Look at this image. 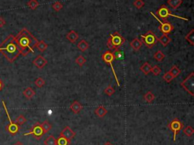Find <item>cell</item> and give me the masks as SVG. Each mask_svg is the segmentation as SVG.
<instances>
[{"instance_id":"1","label":"cell","mask_w":194,"mask_h":145,"mask_svg":"<svg viewBox=\"0 0 194 145\" xmlns=\"http://www.w3.org/2000/svg\"><path fill=\"white\" fill-rule=\"evenodd\" d=\"M15 40L21 50V54L23 56H27L30 53H34V48L39 42L26 28H23L17 33V36H15Z\"/></svg>"},{"instance_id":"2","label":"cell","mask_w":194,"mask_h":145,"mask_svg":"<svg viewBox=\"0 0 194 145\" xmlns=\"http://www.w3.org/2000/svg\"><path fill=\"white\" fill-rule=\"evenodd\" d=\"M0 53L11 63L14 62L21 55V50L16 42L15 37L10 34L0 44Z\"/></svg>"},{"instance_id":"3","label":"cell","mask_w":194,"mask_h":145,"mask_svg":"<svg viewBox=\"0 0 194 145\" xmlns=\"http://www.w3.org/2000/svg\"><path fill=\"white\" fill-rule=\"evenodd\" d=\"M125 42V39L118 31L111 33L108 39L107 46L109 49H119Z\"/></svg>"},{"instance_id":"4","label":"cell","mask_w":194,"mask_h":145,"mask_svg":"<svg viewBox=\"0 0 194 145\" xmlns=\"http://www.w3.org/2000/svg\"><path fill=\"white\" fill-rule=\"evenodd\" d=\"M141 39L142 43H144L145 46L148 48L153 47L158 41L157 37L152 30H149L146 34H142Z\"/></svg>"},{"instance_id":"5","label":"cell","mask_w":194,"mask_h":145,"mask_svg":"<svg viewBox=\"0 0 194 145\" xmlns=\"http://www.w3.org/2000/svg\"><path fill=\"white\" fill-rule=\"evenodd\" d=\"M156 14H157V16L158 18H160L162 19V21H165L166 19H167V18H169V16H171V17H174V18H177L183 19V20H185V21L188 20V19L180 17V16H177V15H175V14H173L172 13H171V11L169 10V8H168L166 6H165V5H161V6H160L159 9H158V10L156 11Z\"/></svg>"},{"instance_id":"6","label":"cell","mask_w":194,"mask_h":145,"mask_svg":"<svg viewBox=\"0 0 194 145\" xmlns=\"http://www.w3.org/2000/svg\"><path fill=\"white\" fill-rule=\"evenodd\" d=\"M180 85L184 88L187 93H190L192 96H194V73H190L186 79L181 82Z\"/></svg>"},{"instance_id":"7","label":"cell","mask_w":194,"mask_h":145,"mask_svg":"<svg viewBox=\"0 0 194 145\" xmlns=\"http://www.w3.org/2000/svg\"><path fill=\"white\" fill-rule=\"evenodd\" d=\"M150 14H151L153 16H154L155 18H156V20H157L158 22L160 23L158 29H159L160 31H161L163 34H169V33H171V32L174 29V27L173 26V25H171V24L168 22L167 20L162 21V22H161V21H160L159 19L158 18V17H156V16L155 15L153 12H150Z\"/></svg>"},{"instance_id":"8","label":"cell","mask_w":194,"mask_h":145,"mask_svg":"<svg viewBox=\"0 0 194 145\" xmlns=\"http://www.w3.org/2000/svg\"><path fill=\"white\" fill-rule=\"evenodd\" d=\"M184 128V123L178 119H174L169 124V128L174 132V141H176V136Z\"/></svg>"},{"instance_id":"9","label":"cell","mask_w":194,"mask_h":145,"mask_svg":"<svg viewBox=\"0 0 194 145\" xmlns=\"http://www.w3.org/2000/svg\"><path fill=\"white\" fill-rule=\"evenodd\" d=\"M102 59H103V60L106 63L109 64V65H110V66H111V70H112L113 74H114V78H115L116 81H117V84L118 85L119 87H120L119 80H118V78L117 75H116V73H115V71H114V67H113V65H112L113 61L114 60V56H113L112 53H111V51H109V50L106 51V52H105L104 53H103V56H102Z\"/></svg>"},{"instance_id":"10","label":"cell","mask_w":194,"mask_h":145,"mask_svg":"<svg viewBox=\"0 0 194 145\" xmlns=\"http://www.w3.org/2000/svg\"><path fill=\"white\" fill-rule=\"evenodd\" d=\"M32 135L34 138H36L37 139H40L41 137L44 135V131H43V128L41 126V124L37 122L33 126L32 129L30 131L27 132V133L24 134V135Z\"/></svg>"},{"instance_id":"11","label":"cell","mask_w":194,"mask_h":145,"mask_svg":"<svg viewBox=\"0 0 194 145\" xmlns=\"http://www.w3.org/2000/svg\"><path fill=\"white\" fill-rule=\"evenodd\" d=\"M75 132L73 131L69 126L64 127L60 133V136L63 137V138H64L65 139H67L69 142H71V141L75 137Z\"/></svg>"},{"instance_id":"12","label":"cell","mask_w":194,"mask_h":145,"mask_svg":"<svg viewBox=\"0 0 194 145\" xmlns=\"http://www.w3.org/2000/svg\"><path fill=\"white\" fill-rule=\"evenodd\" d=\"M9 119L10 123L7 125L6 127V130H7L8 132L11 135H15L17 132L19 131V129H20V125H17L16 122H13L11 121L10 117L9 116Z\"/></svg>"},{"instance_id":"13","label":"cell","mask_w":194,"mask_h":145,"mask_svg":"<svg viewBox=\"0 0 194 145\" xmlns=\"http://www.w3.org/2000/svg\"><path fill=\"white\" fill-rule=\"evenodd\" d=\"M33 64L36 66L37 68H38V69H43V68L45 67L46 64H47V60H46L43 56H38L36 59L33 61Z\"/></svg>"},{"instance_id":"14","label":"cell","mask_w":194,"mask_h":145,"mask_svg":"<svg viewBox=\"0 0 194 145\" xmlns=\"http://www.w3.org/2000/svg\"><path fill=\"white\" fill-rule=\"evenodd\" d=\"M70 109L74 112V114H77L80 112V111L83 109V106L78 102V101L75 100L71 104L70 106Z\"/></svg>"},{"instance_id":"15","label":"cell","mask_w":194,"mask_h":145,"mask_svg":"<svg viewBox=\"0 0 194 145\" xmlns=\"http://www.w3.org/2000/svg\"><path fill=\"white\" fill-rule=\"evenodd\" d=\"M130 45L134 50L138 51V50H140V48L142 47L143 43H142V41L140 39H138V38H135V39H134L131 42H130Z\"/></svg>"},{"instance_id":"16","label":"cell","mask_w":194,"mask_h":145,"mask_svg":"<svg viewBox=\"0 0 194 145\" xmlns=\"http://www.w3.org/2000/svg\"><path fill=\"white\" fill-rule=\"evenodd\" d=\"M79 36L77 34V33L74 30H70L68 33L66 34V38L71 42V43H75L77 41V40L78 39Z\"/></svg>"},{"instance_id":"17","label":"cell","mask_w":194,"mask_h":145,"mask_svg":"<svg viewBox=\"0 0 194 145\" xmlns=\"http://www.w3.org/2000/svg\"><path fill=\"white\" fill-rule=\"evenodd\" d=\"M107 112H108V110L106 109V108L103 106H99V107H97L96 109H95V114H96L97 116L99 117V118H103V117H104L107 114Z\"/></svg>"},{"instance_id":"18","label":"cell","mask_w":194,"mask_h":145,"mask_svg":"<svg viewBox=\"0 0 194 145\" xmlns=\"http://www.w3.org/2000/svg\"><path fill=\"white\" fill-rule=\"evenodd\" d=\"M167 3L171 9L175 10V9H178L181 6V4L183 3V0H168Z\"/></svg>"},{"instance_id":"19","label":"cell","mask_w":194,"mask_h":145,"mask_svg":"<svg viewBox=\"0 0 194 145\" xmlns=\"http://www.w3.org/2000/svg\"><path fill=\"white\" fill-rule=\"evenodd\" d=\"M158 41L159 43H161V44L163 46H166L169 44L170 42L171 41V37L168 34H163L162 36L160 37L159 38H158Z\"/></svg>"},{"instance_id":"20","label":"cell","mask_w":194,"mask_h":145,"mask_svg":"<svg viewBox=\"0 0 194 145\" xmlns=\"http://www.w3.org/2000/svg\"><path fill=\"white\" fill-rule=\"evenodd\" d=\"M77 46L81 52H85L89 49V43L85 40H81L77 43Z\"/></svg>"},{"instance_id":"21","label":"cell","mask_w":194,"mask_h":145,"mask_svg":"<svg viewBox=\"0 0 194 145\" xmlns=\"http://www.w3.org/2000/svg\"><path fill=\"white\" fill-rule=\"evenodd\" d=\"M24 96L27 98V100H30L33 98L35 95V91L32 89L31 88H27L23 91Z\"/></svg>"},{"instance_id":"22","label":"cell","mask_w":194,"mask_h":145,"mask_svg":"<svg viewBox=\"0 0 194 145\" xmlns=\"http://www.w3.org/2000/svg\"><path fill=\"white\" fill-rule=\"evenodd\" d=\"M36 47L38 49V50L40 51V52L43 53V52H44L46 49H47L48 45L46 44L43 40H40V41H39L38 43H37Z\"/></svg>"},{"instance_id":"23","label":"cell","mask_w":194,"mask_h":145,"mask_svg":"<svg viewBox=\"0 0 194 145\" xmlns=\"http://www.w3.org/2000/svg\"><path fill=\"white\" fill-rule=\"evenodd\" d=\"M44 145H56V138L53 135H49L44 141Z\"/></svg>"},{"instance_id":"24","label":"cell","mask_w":194,"mask_h":145,"mask_svg":"<svg viewBox=\"0 0 194 145\" xmlns=\"http://www.w3.org/2000/svg\"><path fill=\"white\" fill-rule=\"evenodd\" d=\"M169 72L170 74H171V75H172L173 78H177V77L180 74V70L177 67V66L173 65L172 68L170 69V71Z\"/></svg>"},{"instance_id":"25","label":"cell","mask_w":194,"mask_h":145,"mask_svg":"<svg viewBox=\"0 0 194 145\" xmlns=\"http://www.w3.org/2000/svg\"><path fill=\"white\" fill-rule=\"evenodd\" d=\"M151 69L152 66L150 65V64L149 63V62H145V63L140 67V70H141L146 75H147L150 72H151Z\"/></svg>"},{"instance_id":"26","label":"cell","mask_w":194,"mask_h":145,"mask_svg":"<svg viewBox=\"0 0 194 145\" xmlns=\"http://www.w3.org/2000/svg\"><path fill=\"white\" fill-rule=\"evenodd\" d=\"M185 40L190 43V45L194 46V30H191L185 37Z\"/></svg>"},{"instance_id":"27","label":"cell","mask_w":194,"mask_h":145,"mask_svg":"<svg viewBox=\"0 0 194 145\" xmlns=\"http://www.w3.org/2000/svg\"><path fill=\"white\" fill-rule=\"evenodd\" d=\"M41 126H42V128H43V131H44V134L47 133V132L49 131L50 130L52 129V127L51 124H50L47 120L44 121V122H43V123L41 124Z\"/></svg>"},{"instance_id":"28","label":"cell","mask_w":194,"mask_h":145,"mask_svg":"<svg viewBox=\"0 0 194 145\" xmlns=\"http://www.w3.org/2000/svg\"><path fill=\"white\" fill-rule=\"evenodd\" d=\"M112 55L113 56H114V59H121L124 58V53H123V51H121V49H114V52L112 53Z\"/></svg>"},{"instance_id":"29","label":"cell","mask_w":194,"mask_h":145,"mask_svg":"<svg viewBox=\"0 0 194 145\" xmlns=\"http://www.w3.org/2000/svg\"><path fill=\"white\" fill-rule=\"evenodd\" d=\"M39 6H40V3L38 2L37 0H30V1L27 2V6H28L30 9H32V10H35Z\"/></svg>"},{"instance_id":"30","label":"cell","mask_w":194,"mask_h":145,"mask_svg":"<svg viewBox=\"0 0 194 145\" xmlns=\"http://www.w3.org/2000/svg\"><path fill=\"white\" fill-rule=\"evenodd\" d=\"M144 99L147 103H149L150 104V103H152L155 100V95L153 94L151 91H148V92L145 94Z\"/></svg>"},{"instance_id":"31","label":"cell","mask_w":194,"mask_h":145,"mask_svg":"<svg viewBox=\"0 0 194 145\" xmlns=\"http://www.w3.org/2000/svg\"><path fill=\"white\" fill-rule=\"evenodd\" d=\"M165 57V56L164 53L160 50L154 54V59L158 62H161V61L164 60Z\"/></svg>"},{"instance_id":"32","label":"cell","mask_w":194,"mask_h":145,"mask_svg":"<svg viewBox=\"0 0 194 145\" xmlns=\"http://www.w3.org/2000/svg\"><path fill=\"white\" fill-rule=\"evenodd\" d=\"M184 133L187 137H191L194 134V129L193 128V127L190 126V125H187L186 128H184Z\"/></svg>"},{"instance_id":"33","label":"cell","mask_w":194,"mask_h":145,"mask_svg":"<svg viewBox=\"0 0 194 145\" xmlns=\"http://www.w3.org/2000/svg\"><path fill=\"white\" fill-rule=\"evenodd\" d=\"M70 143L71 142H69L67 139L61 136L56 139V145H69Z\"/></svg>"},{"instance_id":"34","label":"cell","mask_w":194,"mask_h":145,"mask_svg":"<svg viewBox=\"0 0 194 145\" xmlns=\"http://www.w3.org/2000/svg\"><path fill=\"white\" fill-rule=\"evenodd\" d=\"M86 61L87 60H86V59L83 56H79L78 57L75 59L76 63H77L79 66H80V67H82V66L84 65L86 63Z\"/></svg>"},{"instance_id":"35","label":"cell","mask_w":194,"mask_h":145,"mask_svg":"<svg viewBox=\"0 0 194 145\" xmlns=\"http://www.w3.org/2000/svg\"><path fill=\"white\" fill-rule=\"evenodd\" d=\"M45 80L44 79H43V78H37L36 80H35L34 81V84L37 87V88H42V87H43L45 85Z\"/></svg>"},{"instance_id":"36","label":"cell","mask_w":194,"mask_h":145,"mask_svg":"<svg viewBox=\"0 0 194 145\" xmlns=\"http://www.w3.org/2000/svg\"><path fill=\"white\" fill-rule=\"evenodd\" d=\"M52 9H54L56 12H59V11H61V9H63L62 3H61L59 1L56 2L52 5Z\"/></svg>"},{"instance_id":"37","label":"cell","mask_w":194,"mask_h":145,"mask_svg":"<svg viewBox=\"0 0 194 145\" xmlns=\"http://www.w3.org/2000/svg\"><path fill=\"white\" fill-rule=\"evenodd\" d=\"M26 122H27V119H26L23 115H21V116H19L17 119H16L15 122L18 125H24Z\"/></svg>"},{"instance_id":"38","label":"cell","mask_w":194,"mask_h":145,"mask_svg":"<svg viewBox=\"0 0 194 145\" xmlns=\"http://www.w3.org/2000/svg\"><path fill=\"white\" fill-rule=\"evenodd\" d=\"M134 6L137 8V9H142L143 6H144L145 2L143 0H135L134 2Z\"/></svg>"},{"instance_id":"39","label":"cell","mask_w":194,"mask_h":145,"mask_svg":"<svg viewBox=\"0 0 194 145\" xmlns=\"http://www.w3.org/2000/svg\"><path fill=\"white\" fill-rule=\"evenodd\" d=\"M104 91H105V93L108 95V96H111V95L114 94V93L115 92V91H114V89L113 88V87L111 86V85L108 86L107 88L105 89Z\"/></svg>"},{"instance_id":"40","label":"cell","mask_w":194,"mask_h":145,"mask_svg":"<svg viewBox=\"0 0 194 145\" xmlns=\"http://www.w3.org/2000/svg\"><path fill=\"white\" fill-rule=\"evenodd\" d=\"M163 79L165 80L167 83H170L171 81H172V80L174 79V78H173L172 75H171V74L168 72H166L164 75H163Z\"/></svg>"},{"instance_id":"41","label":"cell","mask_w":194,"mask_h":145,"mask_svg":"<svg viewBox=\"0 0 194 145\" xmlns=\"http://www.w3.org/2000/svg\"><path fill=\"white\" fill-rule=\"evenodd\" d=\"M151 72H153V74L154 75H158L160 73H161V70L158 65H155L151 69Z\"/></svg>"},{"instance_id":"42","label":"cell","mask_w":194,"mask_h":145,"mask_svg":"<svg viewBox=\"0 0 194 145\" xmlns=\"http://www.w3.org/2000/svg\"><path fill=\"white\" fill-rule=\"evenodd\" d=\"M6 25V21L2 17H0V27H2Z\"/></svg>"},{"instance_id":"43","label":"cell","mask_w":194,"mask_h":145,"mask_svg":"<svg viewBox=\"0 0 194 145\" xmlns=\"http://www.w3.org/2000/svg\"><path fill=\"white\" fill-rule=\"evenodd\" d=\"M3 87H4V85H3V83H2V82L1 79H0V91H1V90L2 89Z\"/></svg>"},{"instance_id":"44","label":"cell","mask_w":194,"mask_h":145,"mask_svg":"<svg viewBox=\"0 0 194 145\" xmlns=\"http://www.w3.org/2000/svg\"><path fill=\"white\" fill-rule=\"evenodd\" d=\"M14 145H24L23 143H21V141H17V143H15Z\"/></svg>"},{"instance_id":"45","label":"cell","mask_w":194,"mask_h":145,"mask_svg":"<svg viewBox=\"0 0 194 145\" xmlns=\"http://www.w3.org/2000/svg\"><path fill=\"white\" fill-rule=\"evenodd\" d=\"M104 145H112V144H111V143H110V142H106V144H105Z\"/></svg>"}]
</instances>
